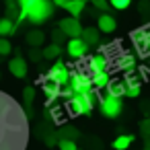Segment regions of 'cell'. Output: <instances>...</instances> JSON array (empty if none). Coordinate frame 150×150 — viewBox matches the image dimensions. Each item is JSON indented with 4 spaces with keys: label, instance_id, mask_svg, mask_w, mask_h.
Returning a JSON list of instances; mask_svg holds the SVG:
<instances>
[{
    "label": "cell",
    "instance_id": "d6a6232c",
    "mask_svg": "<svg viewBox=\"0 0 150 150\" xmlns=\"http://www.w3.org/2000/svg\"><path fill=\"white\" fill-rule=\"evenodd\" d=\"M142 132H144V136H150V121L148 119L142 123Z\"/></svg>",
    "mask_w": 150,
    "mask_h": 150
},
{
    "label": "cell",
    "instance_id": "f546056e",
    "mask_svg": "<svg viewBox=\"0 0 150 150\" xmlns=\"http://www.w3.org/2000/svg\"><path fill=\"white\" fill-rule=\"evenodd\" d=\"M140 56H150V27H148V39H146L144 47L140 50Z\"/></svg>",
    "mask_w": 150,
    "mask_h": 150
},
{
    "label": "cell",
    "instance_id": "e0dca14e",
    "mask_svg": "<svg viewBox=\"0 0 150 150\" xmlns=\"http://www.w3.org/2000/svg\"><path fill=\"white\" fill-rule=\"evenodd\" d=\"M84 4H86L84 0H68V4H66L64 8H66V11H68V13H70L74 19H76V17H78V15L84 11Z\"/></svg>",
    "mask_w": 150,
    "mask_h": 150
},
{
    "label": "cell",
    "instance_id": "f1b7e54d",
    "mask_svg": "<svg viewBox=\"0 0 150 150\" xmlns=\"http://www.w3.org/2000/svg\"><path fill=\"white\" fill-rule=\"evenodd\" d=\"M91 2H93L99 11H103V13H107V8H109V0H91Z\"/></svg>",
    "mask_w": 150,
    "mask_h": 150
},
{
    "label": "cell",
    "instance_id": "e575fe53",
    "mask_svg": "<svg viewBox=\"0 0 150 150\" xmlns=\"http://www.w3.org/2000/svg\"><path fill=\"white\" fill-rule=\"evenodd\" d=\"M52 2H54L56 6H62V8H64V6L68 4V0H52Z\"/></svg>",
    "mask_w": 150,
    "mask_h": 150
},
{
    "label": "cell",
    "instance_id": "7a4b0ae2",
    "mask_svg": "<svg viewBox=\"0 0 150 150\" xmlns=\"http://www.w3.org/2000/svg\"><path fill=\"white\" fill-rule=\"evenodd\" d=\"M52 13H54V2H52V0H37L35 6L29 11L27 19L33 25H41L43 21H47L52 17Z\"/></svg>",
    "mask_w": 150,
    "mask_h": 150
},
{
    "label": "cell",
    "instance_id": "83f0119b",
    "mask_svg": "<svg viewBox=\"0 0 150 150\" xmlns=\"http://www.w3.org/2000/svg\"><path fill=\"white\" fill-rule=\"evenodd\" d=\"M11 52H13L11 41H8L6 37H0V56H6V54H11Z\"/></svg>",
    "mask_w": 150,
    "mask_h": 150
},
{
    "label": "cell",
    "instance_id": "ffe728a7",
    "mask_svg": "<svg viewBox=\"0 0 150 150\" xmlns=\"http://www.w3.org/2000/svg\"><path fill=\"white\" fill-rule=\"evenodd\" d=\"M132 142H134V136H129V134L117 136V138L113 140V148H115V150H127V148L132 146Z\"/></svg>",
    "mask_w": 150,
    "mask_h": 150
},
{
    "label": "cell",
    "instance_id": "ac0fdd59",
    "mask_svg": "<svg viewBox=\"0 0 150 150\" xmlns=\"http://www.w3.org/2000/svg\"><path fill=\"white\" fill-rule=\"evenodd\" d=\"M15 29H17V25H15L13 19H0V37H8V35H13Z\"/></svg>",
    "mask_w": 150,
    "mask_h": 150
},
{
    "label": "cell",
    "instance_id": "277c9868",
    "mask_svg": "<svg viewBox=\"0 0 150 150\" xmlns=\"http://www.w3.org/2000/svg\"><path fill=\"white\" fill-rule=\"evenodd\" d=\"M68 86L72 88L74 95H84V93H91V91H93V82H91V78H88L86 74H82V72H74V74L70 76Z\"/></svg>",
    "mask_w": 150,
    "mask_h": 150
},
{
    "label": "cell",
    "instance_id": "484cf974",
    "mask_svg": "<svg viewBox=\"0 0 150 150\" xmlns=\"http://www.w3.org/2000/svg\"><path fill=\"white\" fill-rule=\"evenodd\" d=\"M58 146H60V150H78L74 140H64V138H60V140H58Z\"/></svg>",
    "mask_w": 150,
    "mask_h": 150
},
{
    "label": "cell",
    "instance_id": "3957f363",
    "mask_svg": "<svg viewBox=\"0 0 150 150\" xmlns=\"http://www.w3.org/2000/svg\"><path fill=\"white\" fill-rule=\"evenodd\" d=\"M99 105H101V113L105 117H109V119H117L121 115V109H123L121 99H115V97H109V95L103 97L99 101Z\"/></svg>",
    "mask_w": 150,
    "mask_h": 150
},
{
    "label": "cell",
    "instance_id": "5bb4252c",
    "mask_svg": "<svg viewBox=\"0 0 150 150\" xmlns=\"http://www.w3.org/2000/svg\"><path fill=\"white\" fill-rule=\"evenodd\" d=\"M35 2H37V0H17V4H19V21L15 23L17 27H19V23L23 21V19H27V15H29V11L35 6Z\"/></svg>",
    "mask_w": 150,
    "mask_h": 150
},
{
    "label": "cell",
    "instance_id": "74e56055",
    "mask_svg": "<svg viewBox=\"0 0 150 150\" xmlns=\"http://www.w3.org/2000/svg\"><path fill=\"white\" fill-rule=\"evenodd\" d=\"M148 121H150V119H148Z\"/></svg>",
    "mask_w": 150,
    "mask_h": 150
},
{
    "label": "cell",
    "instance_id": "603a6c76",
    "mask_svg": "<svg viewBox=\"0 0 150 150\" xmlns=\"http://www.w3.org/2000/svg\"><path fill=\"white\" fill-rule=\"evenodd\" d=\"M60 54H62V50H60L58 43H52V45H47V47L43 50V58H47V60H56Z\"/></svg>",
    "mask_w": 150,
    "mask_h": 150
},
{
    "label": "cell",
    "instance_id": "9c48e42d",
    "mask_svg": "<svg viewBox=\"0 0 150 150\" xmlns=\"http://www.w3.org/2000/svg\"><path fill=\"white\" fill-rule=\"evenodd\" d=\"M41 88H43V93H45V97H47V107H50L58 97H60V91H62V86H60V84H56V82H54V80H50V78H45V80H43V86H41Z\"/></svg>",
    "mask_w": 150,
    "mask_h": 150
},
{
    "label": "cell",
    "instance_id": "2e32d148",
    "mask_svg": "<svg viewBox=\"0 0 150 150\" xmlns=\"http://www.w3.org/2000/svg\"><path fill=\"white\" fill-rule=\"evenodd\" d=\"M132 43L138 47V50H142L144 47V43H146V39H148V27H144V29H136V31H132Z\"/></svg>",
    "mask_w": 150,
    "mask_h": 150
},
{
    "label": "cell",
    "instance_id": "7402d4cb",
    "mask_svg": "<svg viewBox=\"0 0 150 150\" xmlns=\"http://www.w3.org/2000/svg\"><path fill=\"white\" fill-rule=\"evenodd\" d=\"M43 39H45V35H43L41 31H37V29L27 33V43H29V45H33V47L41 45V43H43Z\"/></svg>",
    "mask_w": 150,
    "mask_h": 150
},
{
    "label": "cell",
    "instance_id": "4316f807",
    "mask_svg": "<svg viewBox=\"0 0 150 150\" xmlns=\"http://www.w3.org/2000/svg\"><path fill=\"white\" fill-rule=\"evenodd\" d=\"M132 4V0H109V6L117 8V11H125Z\"/></svg>",
    "mask_w": 150,
    "mask_h": 150
},
{
    "label": "cell",
    "instance_id": "8d00e7d4",
    "mask_svg": "<svg viewBox=\"0 0 150 150\" xmlns=\"http://www.w3.org/2000/svg\"><path fill=\"white\" fill-rule=\"evenodd\" d=\"M148 150H150V148H148Z\"/></svg>",
    "mask_w": 150,
    "mask_h": 150
},
{
    "label": "cell",
    "instance_id": "7c38bea8",
    "mask_svg": "<svg viewBox=\"0 0 150 150\" xmlns=\"http://www.w3.org/2000/svg\"><path fill=\"white\" fill-rule=\"evenodd\" d=\"M123 82H125V97L136 99V97L140 95V80H138L136 76H127Z\"/></svg>",
    "mask_w": 150,
    "mask_h": 150
},
{
    "label": "cell",
    "instance_id": "9a60e30c",
    "mask_svg": "<svg viewBox=\"0 0 150 150\" xmlns=\"http://www.w3.org/2000/svg\"><path fill=\"white\" fill-rule=\"evenodd\" d=\"M134 66H136V58L132 56V54H121L119 58H117V68L119 70H125V72H132L134 70Z\"/></svg>",
    "mask_w": 150,
    "mask_h": 150
},
{
    "label": "cell",
    "instance_id": "d4e9b609",
    "mask_svg": "<svg viewBox=\"0 0 150 150\" xmlns=\"http://www.w3.org/2000/svg\"><path fill=\"white\" fill-rule=\"evenodd\" d=\"M33 99H35V88H33V86H25V91H23V103H25L27 107H31Z\"/></svg>",
    "mask_w": 150,
    "mask_h": 150
},
{
    "label": "cell",
    "instance_id": "1f68e13d",
    "mask_svg": "<svg viewBox=\"0 0 150 150\" xmlns=\"http://www.w3.org/2000/svg\"><path fill=\"white\" fill-rule=\"evenodd\" d=\"M60 95H62V97H66V99L74 97V93H72V88H70V86H64V88L60 91Z\"/></svg>",
    "mask_w": 150,
    "mask_h": 150
},
{
    "label": "cell",
    "instance_id": "ba28073f",
    "mask_svg": "<svg viewBox=\"0 0 150 150\" xmlns=\"http://www.w3.org/2000/svg\"><path fill=\"white\" fill-rule=\"evenodd\" d=\"M8 70H11V74L17 76V78H25V76H27V62H25L21 56H15V58L8 62Z\"/></svg>",
    "mask_w": 150,
    "mask_h": 150
},
{
    "label": "cell",
    "instance_id": "4fadbf2b",
    "mask_svg": "<svg viewBox=\"0 0 150 150\" xmlns=\"http://www.w3.org/2000/svg\"><path fill=\"white\" fill-rule=\"evenodd\" d=\"M107 95L115 97V99H121L125 95V82L123 80H111L109 86H107Z\"/></svg>",
    "mask_w": 150,
    "mask_h": 150
},
{
    "label": "cell",
    "instance_id": "d590c367",
    "mask_svg": "<svg viewBox=\"0 0 150 150\" xmlns=\"http://www.w3.org/2000/svg\"><path fill=\"white\" fill-rule=\"evenodd\" d=\"M41 56H39V52H31V60H39Z\"/></svg>",
    "mask_w": 150,
    "mask_h": 150
},
{
    "label": "cell",
    "instance_id": "52a82bcc",
    "mask_svg": "<svg viewBox=\"0 0 150 150\" xmlns=\"http://www.w3.org/2000/svg\"><path fill=\"white\" fill-rule=\"evenodd\" d=\"M86 50H88V45L80 39V37H72L70 41H68V45H66V52H68V56L70 58H82L84 54H86Z\"/></svg>",
    "mask_w": 150,
    "mask_h": 150
},
{
    "label": "cell",
    "instance_id": "cb8c5ba5",
    "mask_svg": "<svg viewBox=\"0 0 150 150\" xmlns=\"http://www.w3.org/2000/svg\"><path fill=\"white\" fill-rule=\"evenodd\" d=\"M60 138H64V140H76V138H78V129H76V127H70V125H66V127H62Z\"/></svg>",
    "mask_w": 150,
    "mask_h": 150
},
{
    "label": "cell",
    "instance_id": "836d02e7",
    "mask_svg": "<svg viewBox=\"0 0 150 150\" xmlns=\"http://www.w3.org/2000/svg\"><path fill=\"white\" fill-rule=\"evenodd\" d=\"M45 142H47V146H54V144H56V134H47Z\"/></svg>",
    "mask_w": 150,
    "mask_h": 150
},
{
    "label": "cell",
    "instance_id": "4dcf8cb0",
    "mask_svg": "<svg viewBox=\"0 0 150 150\" xmlns=\"http://www.w3.org/2000/svg\"><path fill=\"white\" fill-rule=\"evenodd\" d=\"M6 4H8V6H6V11H8V17H6V19H11V15L17 11V6H19V4H17V0H6Z\"/></svg>",
    "mask_w": 150,
    "mask_h": 150
},
{
    "label": "cell",
    "instance_id": "8fae6325",
    "mask_svg": "<svg viewBox=\"0 0 150 150\" xmlns=\"http://www.w3.org/2000/svg\"><path fill=\"white\" fill-rule=\"evenodd\" d=\"M97 27H99V31H103V33H111V31H115L117 23H115V19H113L111 15L103 13V15L99 17V21H97Z\"/></svg>",
    "mask_w": 150,
    "mask_h": 150
},
{
    "label": "cell",
    "instance_id": "d6986e66",
    "mask_svg": "<svg viewBox=\"0 0 150 150\" xmlns=\"http://www.w3.org/2000/svg\"><path fill=\"white\" fill-rule=\"evenodd\" d=\"M91 82H93V88H107L109 82H111V78H109L107 72H101V74H95L91 78Z\"/></svg>",
    "mask_w": 150,
    "mask_h": 150
},
{
    "label": "cell",
    "instance_id": "6da1fadb",
    "mask_svg": "<svg viewBox=\"0 0 150 150\" xmlns=\"http://www.w3.org/2000/svg\"><path fill=\"white\" fill-rule=\"evenodd\" d=\"M66 107L72 115H86L93 111L95 107V95L93 91L91 93H84V95H74L66 101Z\"/></svg>",
    "mask_w": 150,
    "mask_h": 150
},
{
    "label": "cell",
    "instance_id": "5b68a950",
    "mask_svg": "<svg viewBox=\"0 0 150 150\" xmlns=\"http://www.w3.org/2000/svg\"><path fill=\"white\" fill-rule=\"evenodd\" d=\"M47 78H50V80H54V82H56V84H60V86H68V82H70V70L66 68V64H64V62H56V64L50 68Z\"/></svg>",
    "mask_w": 150,
    "mask_h": 150
},
{
    "label": "cell",
    "instance_id": "8992f818",
    "mask_svg": "<svg viewBox=\"0 0 150 150\" xmlns=\"http://www.w3.org/2000/svg\"><path fill=\"white\" fill-rule=\"evenodd\" d=\"M60 31L68 37H80L82 35V27H80V21H76L74 17H68V19H62L60 21Z\"/></svg>",
    "mask_w": 150,
    "mask_h": 150
},
{
    "label": "cell",
    "instance_id": "44dd1931",
    "mask_svg": "<svg viewBox=\"0 0 150 150\" xmlns=\"http://www.w3.org/2000/svg\"><path fill=\"white\" fill-rule=\"evenodd\" d=\"M80 39H82L86 45H95V43L99 41V31H97V29H91V27H88V29H82V37H80Z\"/></svg>",
    "mask_w": 150,
    "mask_h": 150
},
{
    "label": "cell",
    "instance_id": "30bf717a",
    "mask_svg": "<svg viewBox=\"0 0 150 150\" xmlns=\"http://www.w3.org/2000/svg\"><path fill=\"white\" fill-rule=\"evenodd\" d=\"M88 68H91L93 76H95V74H101V72H107V58H105L103 54H95V56H91V60H88Z\"/></svg>",
    "mask_w": 150,
    "mask_h": 150
}]
</instances>
